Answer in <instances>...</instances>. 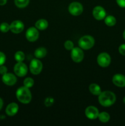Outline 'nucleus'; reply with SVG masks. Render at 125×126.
I'll return each instance as SVG.
<instances>
[{"mask_svg":"<svg viewBox=\"0 0 125 126\" xmlns=\"http://www.w3.org/2000/svg\"><path fill=\"white\" fill-rule=\"evenodd\" d=\"M6 60V55L2 52H0V66L4 65Z\"/></svg>","mask_w":125,"mask_h":126,"instance_id":"obj_27","label":"nucleus"},{"mask_svg":"<svg viewBox=\"0 0 125 126\" xmlns=\"http://www.w3.org/2000/svg\"><path fill=\"white\" fill-rule=\"evenodd\" d=\"M112 82L118 87H125V76L122 74H116L112 78Z\"/></svg>","mask_w":125,"mask_h":126,"instance_id":"obj_14","label":"nucleus"},{"mask_svg":"<svg viewBox=\"0 0 125 126\" xmlns=\"http://www.w3.org/2000/svg\"><path fill=\"white\" fill-rule=\"evenodd\" d=\"M10 30V25H9L7 22H2L0 25V31L2 33H7Z\"/></svg>","mask_w":125,"mask_h":126,"instance_id":"obj_24","label":"nucleus"},{"mask_svg":"<svg viewBox=\"0 0 125 126\" xmlns=\"http://www.w3.org/2000/svg\"><path fill=\"white\" fill-rule=\"evenodd\" d=\"M13 71L16 76L18 77H23L28 73V66L23 62H17L13 67Z\"/></svg>","mask_w":125,"mask_h":126,"instance_id":"obj_7","label":"nucleus"},{"mask_svg":"<svg viewBox=\"0 0 125 126\" xmlns=\"http://www.w3.org/2000/svg\"><path fill=\"white\" fill-rule=\"evenodd\" d=\"M29 71L33 75H38L41 73L43 68V64L39 59H34L29 64Z\"/></svg>","mask_w":125,"mask_h":126,"instance_id":"obj_4","label":"nucleus"},{"mask_svg":"<svg viewBox=\"0 0 125 126\" xmlns=\"http://www.w3.org/2000/svg\"><path fill=\"white\" fill-rule=\"evenodd\" d=\"M47 54V50L44 47H39L34 51V56L38 59H41L45 57Z\"/></svg>","mask_w":125,"mask_h":126,"instance_id":"obj_17","label":"nucleus"},{"mask_svg":"<svg viewBox=\"0 0 125 126\" xmlns=\"http://www.w3.org/2000/svg\"><path fill=\"white\" fill-rule=\"evenodd\" d=\"M93 16L97 20H102L106 17L107 14L105 9L100 6H97L93 10Z\"/></svg>","mask_w":125,"mask_h":126,"instance_id":"obj_10","label":"nucleus"},{"mask_svg":"<svg viewBox=\"0 0 125 126\" xmlns=\"http://www.w3.org/2000/svg\"><path fill=\"white\" fill-rule=\"evenodd\" d=\"M49 27V22L45 19L38 20L36 21L35 23V27L38 30H45Z\"/></svg>","mask_w":125,"mask_h":126,"instance_id":"obj_16","label":"nucleus"},{"mask_svg":"<svg viewBox=\"0 0 125 126\" xmlns=\"http://www.w3.org/2000/svg\"><path fill=\"white\" fill-rule=\"evenodd\" d=\"M71 51V57L74 62L80 63L83 60L84 58V53L83 49H81L80 47H74Z\"/></svg>","mask_w":125,"mask_h":126,"instance_id":"obj_8","label":"nucleus"},{"mask_svg":"<svg viewBox=\"0 0 125 126\" xmlns=\"http://www.w3.org/2000/svg\"><path fill=\"white\" fill-rule=\"evenodd\" d=\"M18 110H19V107H18V104L13 102V103H9L7 106L6 108V113L9 116H13L18 113Z\"/></svg>","mask_w":125,"mask_h":126,"instance_id":"obj_15","label":"nucleus"},{"mask_svg":"<svg viewBox=\"0 0 125 126\" xmlns=\"http://www.w3.org/2000/svg\"><path fill=\"white\" fill-rule=\"evenodd\" d=\"M117 4L122 8H125V0H116Z\"/></svg>","mask_w":125,"mask_h":126,"instance_id":"obj_30","label":"nucleus"},{"mask_svg":"<svg viewBox=\"0 0 125 126\" xmlns=\"http://www.w3.org/2000/svg\"><path fill=\"white\" fill-rule=\"evenodd\" d=\"M97 62L100 67H108L111 63L110 55L107 52L100 53L97 57Z\"/></svg>","mask_w":125,"mask_h":126,"instance_id":"obj_6","label":"nucleus"},{"mask_svg":"<svg viewBox=\"0 0 125 126\" xmlns=\"http://www.w3.org/2000/svg\"><path fill=\"white\" fill-rule=\"evenodd\" d=\"M26 38L29 42H35L39 38V33L36 27H31L26 32Z\"/></svg>","mask_w":125,"mask_h":126,"instance_id":"obj_9","label":"nucleus"},{"mask_svg":"<svg viewBox=\"0 0 125 126\" xmlns=\"http://www.w3.org/2000/svg\"><path fill=\"white\" fill-rule=\"evenodd\" d=\"M7 2V0H0V6H4Z\"/></svg>","mask_w":125,"mask_h":126,"instance_id":"obj_31","label":"nucleus"},{"mask_svg":"<svg viewBox=\"0 0 125 126\" xmlns=\"http://www.w3.org/2000/svg\"><path fill=\"white\" fill-rule=\"evenodd\" d=\"M54 102H55V100L53 98L50 97H47L44 100V105H45V107H50L53 105Z\"/></svg>","mask_w":125,"mask_h":126,"instance_id":"obj_25","label":"nucleus"},{"mask_svg":"<svg viewBox=\"0 0 125 126\" xmlns=\"http://www.w3.org/2000/svg\"><path fill=\"white\" fill-rule=\"evenodd\" d=\"M89 91L94 95H99L102 92L100 86L96 83H92L89 85Z\"/></svg>","mask_w":125,"mask_h":126,"instance_id":"obj_18","label":"nucleus"},{"mask_svg":"<svg viewBox=\"0 0 125 126\" xmlns=\"http://www.w3.org/2000/svg\"><path fill=\"white\" fill-rule=\"evenodd\" d=\"M3 100H2V99L1 98H0V110H1V109H2V107H3Z\"/></svg>","mask_w":125,"mask_h":126,"instance_id":"obj_32","label":"nucleus"},{"mask_svg":"<svg viewBox=\"0 0 125 126\" xmlns=\"http://www.w3.org/2000/svg\"><path fill=\"white\" fill-rule=\"evenodd\" d=\"M7 73V68L6 66H4L3 65L0 66V74L2 75Z\"/></svg>","mask_w":125,"mask_h":126,"instance_id":"obj_29","label":"nucleus"},{"mask_svg":"<svg viewBox=\"0 0 125 126\" xmlns=\"http://www.w3.org/2000/svg\"><path fill=\"white\" fill-rule=\"evenodd\" d=\"M123 38L125 39V31L123 32Z\"/></svg>","mask_w":125,"mask_h":126,"instance_id":"obj_33","label":"nucleus"},{"mask_svg":"<svg viewBox=\"0 0 125 126\" xmlns=\"http://www.w3.org/2000/svg\"><path fill=\"white\" fill-rule=\"evenodd\" d=\"M95 40L92 36L85 35L78 40V46L83 50H89L94 45Z\"/></svg>","mask_w":125,"mask_h":126,"instance_id":"obj_3","label":"nucleus"},{"mask_svg":"<svg viewBox=\"0 0 125 126\" xmlns=\"http://www.w3.org/2000/svg\"><path fill=\"white\" fill-rule=\"evenodd\" d=\"M98 118L101 123H107L110 121V116L109 113H107V112L103 111L101 112V113H99Z\"/></svg>","mask_w":125,"mask_h":126,"instance_id":"obj_20","label":"nucleus"},{"mask_svg":"<svg viewBox=\"0 0 125 126\" xmlns=\"http://www.w3.org/2000/svg\"><path fill=\"white\" fill-rule=\"evenodd\" d=\"M17 79L15 75L11 73H7L2 75V81L4 84L9 86H12L15 84Z\"/></svg>","mask_w":125,"mask_h":126,"instance_id":"obj_13","label":"nucleus"},{"mask_svg":"<svg viewBox=\"0 0 125 126\" xmlns=\"http://www.w3.org/2000/svg\"><path fill=\"white\" fill-rule=\"evenodd\" d=\"M14 59L17 62H23L25 59V55L23 51L18 50V51L16 52L15 54H14Z\"/></svg>","mask_w":125,"mask_h":126,"instance_id":"obj_22","label":"nucleus"},{"mask_svg":"<svg viewBox=\"0 0 125 126\" xmlns=\"http://www.w3.org/2000/svg\"><path fill=\"white\" fill-rule=\"evenodd\" d=\"M15 6L18 8H25L29 3V0H14Z\"/></svg>","mask_w":125,"mask_h":126,"instance_id":"obj_21","label":"nucleus"},{"mask_svg":"<svg viewBox=\"0 0 125 126\" xmlns=\"http://www.w3.org/2000/svg\"><path fill=\"white\" fill-rule=\"evenodd\" d=\"M65 49L67 50H71L74 47V44L73 42L71 40H67L65 41L64 44Z\"/></svg>","mask_w":125,"mask_h":126,"instance_id":"obj_26","label":"nucleus"},{"mask_svg":"<svg viewBox=\"0 0 125 126\" xmlns=\"http://www.w3.org/2000/svg\"><path fill=\"white\" fill-rule=\"evenodd\" d=\"M118 51L120 54L125 56V44H122L119 46Z\"/></svg>","mask_w":125,"mask_h":126,"instance_id":"obj_28","label":"nucleus"},{"mask_svg":"<svg viewBox=\"0 0 125 126\" xmlns=\"http://www.w3.org/2000/svg\"><path fill=\"white\" fill-rule=\"evenodd\" d=\"M69 12L74 16H78L82 14L83 11V7L82 4L77 1L71 2L68 7Z\"/></svg>","mask_w":125,"mask_h":126,"instance_id":"obj_5","label":"nucleus"},{"mask_svg":"<svg viewBox=\"0 0 125 126\" xmlns=\"http://www.w3.org/2000/svg\"><path fill=\"white\" fill-rule=\"evenodd\" d=\"M104 23L108 27H113L116 23V19L113 16H106L104 18Z\"/></svg>","mask_w":125,"mask_h":126,"instance_id":"obj_19","label":"nucleus"},{"mask_svg":"<svg viewBox=\"0 0 125 126\" xmlns=\"http://www.w3.org/2000/svg\"><path fill=\"white\" fill-rule=\"evenodd\" d=\"M34 81L33 78L30 77H28L26 78H25L23 81V85L25 87H28V88L30 89L31 87H33L34 86Z\"/></svg>","mask_w":125,"mask_h":126,"instance_id":"obj_23","label":"nucleus"},{"mask_svg":"<svg viewBox=\"0 0 125 126\" xmlns=\"http://www.w3.org/2000/svg\"><path fill=\"white\" fill-rule=\"evenodd\" d=\"M25 28V25L21 20H14L10 24V30L14 34L22 33Z\"/></svg>","mask_w":125,"mask_h":126,"instance_id":"obj_11","label":"nucleus"},{"mask_svg":"<svg viewBox=\"0 0 125 126\" xmlns=\"http://www.w3.org/2000/svg\"><path fill=\"white\" fill-rule=\"evenodd\" d=\"M123 102L125 103V97L123 98Z\"/></svg>","mask_w":125,"mask_h":126,"instance_id":"obj_34","label":"nucleus"},{"mask_svg":"<svg viewBox=\"0 0 125 126\" xmlns=\"http://www.w3.org/2000/svg\"><path fill=\"white\" fill-rule=\"evenodd\" d=\"M98 97V101L100 105L104 107H109L114 104L116 102V97L115 94L110 91L101 92Z\"/></svg>","mask_w":125,"mask_h":126,"instance_id":"obj_1","label":"nucleus"},{"mask_svg":"<svg viewBox=\"0 0 125 126\" xmlns=\"http://www.w3.org/2000/svg\"><path fill=\"white\" fill-rule=\"evenodd\" d=\"M86 117L89 119H96L98 118L99 112L98 108L94 106H89L85 111Z\"/></svg>","mask_w":125,"mask_h":126,"instance_id":"obj_12","label":"nucleus"},{"mask_svg":"<svg viewBox=\"0 0 125 126\" xmlns=\"http://www.w3.org/2000/svg\"><path fill=\"white\" fill-rule=\"evenodd\" d=\"M16 97L20 103L28 104L32 100V95L29 88L22 86L19 87L16 91Z\"/></svg>","mask_w":125,"mask_h":126,"instance_id":"obj_2","label":"nucleus"}]
</instances>
